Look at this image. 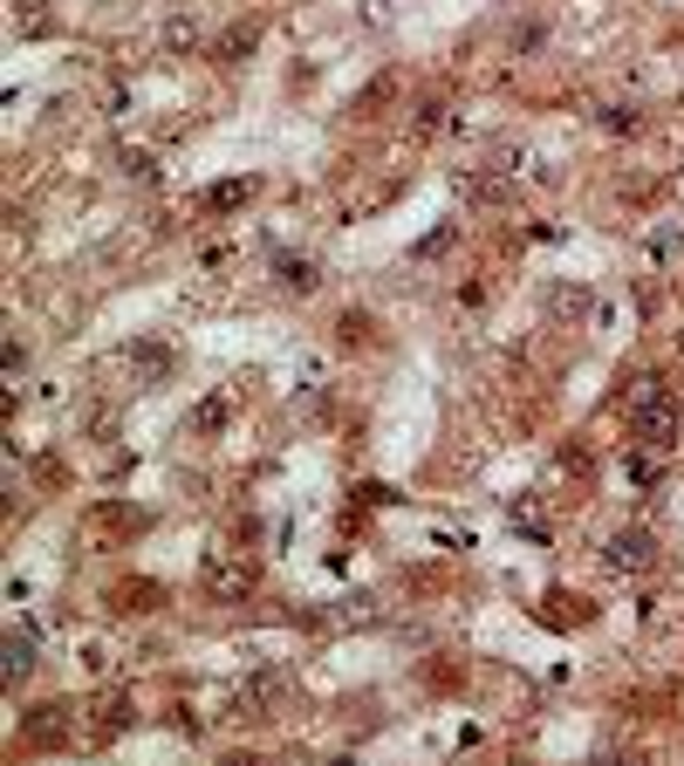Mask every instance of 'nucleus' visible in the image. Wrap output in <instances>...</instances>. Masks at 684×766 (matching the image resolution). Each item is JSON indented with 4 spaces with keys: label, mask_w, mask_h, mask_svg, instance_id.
I'll list each match as a JSON object with an SVG mask.
<instances>
[{
    "label": "nucleus",
    "mask_w": 684,
    "mask_h": 766,
    "mask_svg": "<svg viewBox=\"0 0 684 766\" xmlns=\"http://www.w3.org/2000/svg\"><path fill=\"white\" fill-rule=\"evenodd\" d=\"M602 561H610L616 575H650V561H657V548H650V534H616L610 548H602Z\"/></svg>",
    "instance_id": "f257e3e1"
},
{
    "label": "nucleus",
    "mask_w": 684,
    "mask_h": 766,
    "mask_svg": "<svg viewBox=\"0 0 684 766\" xmlns=\"http://www.w3.org/2000/svg\"><path fill=\"white\" fill-rule=\"evenodd\" d=\"M206 596L213 602H247L253 596V568H240V561H206Z\"/></svg>",
    "instance_id": "f03ea898"
},
{
    "label": "nucleus",
    "mask_w": 684,
    "mask_h": 766,
    "mask_svg": "<svg viewBox=\"0 0 684 766\" xmlns=\"http://www.w3.org/2000/svg\"><path fill=\"white\" fill-rule=\"evenodd\" d=\"M281 692H288V678H281V671H261V678H247V692H240L247 719H261L267 705H281Z\"/></svg>",
    "instance_id": "7ed1b4c3"
},
{
    "label": "nucleus",
    "mask_w": 684,
    "mask_h": 766,
    "mask_svg": "<svg viewBox=\"0 0 684 766\" xmlns=\"http://www.w3.org/2000/svg\"><path fill=\"white\" fill-rule=\"evenodd\" d=\"M62 732H69V711L62 705H35L28 711V746H62Z\"/></svg>",
    "instance_id": "20e7f679"
},
{
    "label": "nucleus",
    "mask_w": 684,
    "mask_h": 766,
    "mask_svg": "<svg viewBox=\"0 0 684 766\" xmlns=\"http://www.w3.org/2000/svg\"><path fill=\"white\" fill-rule=\"evenodd\" d=\"M274 274H281L295 295H315V261H301V253H281V261H274Z\"/></svg>",
    "instance_id": "39448f33"
},
{
    "label": "nucleus",
    "mask_w": 684,
    "mask_h": 766,
    "mask_svg": "<svg viewBox=\"0 0 684 766\" xmlns=\"http://www.w3.org/2000/svg\"><path fill=\"white\" fill-rule=\"evenodd\" d=\"M247 199H253V185H247V178H233V185H213L206 206H213V213H233V206H247Z\"/></svg>",
    "instance_id": "423d86ee"
},
{
    "label": "nucleus",
    "mask_w": 684,
    "mask_h": 766,
    "mask_svg": "<svg viewBox=\"0 0 684 766\" xmlns=\"http://www.w3.org/2000/svg\"><path fill=\"white\" fill-rule=\"evenodd\" d=\"M253 41H261V28H233V35H219V56H226V62H240Z\"/></svg>",
    "instance_id": "0eeeda50"
},
{
    "label": "nucleus",
    "mask_w": 684,
    "mask_h": 766,
    "mask_svg": "<svg viewBox=\"0 0 684 766\" xmlns=\"http://www.w3.org/2000/svg\"><path fill=\"white\" fill-rule=\"evenodd\" d=\"M28 663H35V650H28V636H14V644H8V678L21 684V678H28Z\"/></svg>",
    "instance_id": "6e6552de"
},
{
    "label": "nucleus",
    "mask_w": 684,
    "mask_h": 766,
    "mask_svg": "<svg viewBox=\"0 0 684 766\" xmlns=\"http://www.w3.org/2000/svg\"><path fill=\"white\" fill-rule=\"evenodd\" d=\"M226 418H233V404H226V397H206V404H199V424H206V431L226 424Z\"/></svg>",
    "instance_id": "1a4fd4ad"
},
{
    "label": "nucleus",
    "mask_w": 684,
    "mask_h": 766,
    "mask_svg": "<svg viewBox=\"0 0 684 766\" xmlns=\"http://www.w3.org/2000/svg\"><path fill=\"white\" fill-rule=\"evenodd\" d=\"M596 123H602V131H629V123H637V117H629V110L616 104V110H596Z\"/></svg>",
    "instance_id": "9d476101"
},
{
    "label": "nucleus",
    "mask_w": 684,
    "mask_h": 766,
    "mask_svg": "<svg viewBox=\"0 0 684 766\" xmlns=\"http://www.w3.org/2000/svg\"><path fill=\"white\" fill-rule=\"evenodd\" d=\"M616 766H644V759H616Z\"/></svg>",
    "instance_id": "9b49d317"
}]
</instances>
